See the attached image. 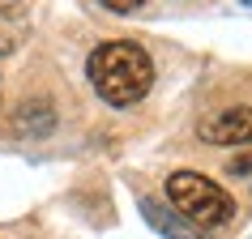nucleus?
<instances>
[{"instance_id": "4", "label": "nucleus", "mask_w": 252, "mask_h": 239, "mask_svg": "<svg viewBox=\"0 0 252 239\" xmlns=\"http://www.w3.org/2000/svg\"><path fill=\"white\" fill-rule=\"evenodd\" d=\"M30 34V17L26 9H17V4H9V9H0V56L17 52V43Z\"/></svg>"}, {"instance_id": "5", "label": "nucleus", "mask_w": 252, "mask_h": 239, "mask_svg": "<svg viewBox=\"0 0 252 239\" xmlns=\"http://www.w3.org/2000/svg\"><path fill=\"white\" fill-rule=\"evenodd\" d=\"M103 9H111V13H133V9H141L146 0H98Z\"/></svg>"}, {"instance_id": "3", "label": "nucleus", "mask_w": 252, "mask_h": 239, "mask_svg": "<svg viewBox=\"0 0 252 239\" xmlns=\"http://www.w3.org/2000/svg\"><path fill=\"white\" fill-rule=\"evenodd\" d=\"M197 137L205 146H252V107L218 111L214 120H205L197 128Z\"/></svg>"}, {"instance_id": "2", "label": "nucleus", "mask_w": 252, "mask_h": 239, "mask_svg": "<svg viewBox=\"0 0 252 239\" xmlns=\"http://www.w3.org/2000/svg\"><path fill=\"white\" fill-rule=\"evenodd\" d=\"M167 201L175 205V213H184L192 226H226L235 218V201L231 192L214 184L201 171H175L167 179Z\"/></svg>"}, {"instance_id": "1", "label": "nucleus", "mask_w": 252, "mask_h": 239, "mask_svg": "<svg viewBox=\"0 0 252 239\" xmlns=\"http://www.w3.org/2000/svg\"><path fill=\"white\" fill-rule=\"evenodd\" d=\"M86 68H90V86L98 90V98L111 107L141 103L154 86V60L146 56V47H137L128 39H111L103 47H94Z\"/></svg>"}]
</instances>
